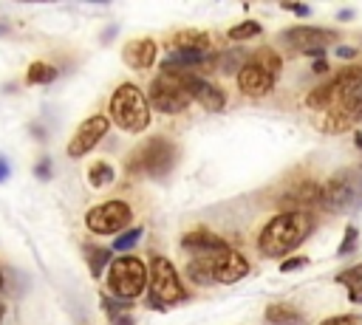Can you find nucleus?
<instances>
[{
  "label": "nucleus",
  "mask_w": 362,
  "mask_h": 325,
  "mask_svg": "<svg viewBox=\"0 0 362 325\" xmlns=\"http://www.w3.org/2000/svg\"><path fill=\"white\" fill-rule=\"evenodd\" d=\"M314 229V218L308 212H297V209H286L280 215H274L263 232L257 235V252L269 260H286L288 252H294Z\"/></svg>",
  "instance_id": "obj_1"
},
{
  "label": "nucleus",
  "mask_w": 362,
  "mask_h": 325,
  "mask_svg": "<svg viewBox=\"0 0 362 325\" xmlns=\"http://www.w3.org/2000/svg\"><path fill=\"white\" fill-rule=\"evenodd\" d=\"M107 119L127 130V133H141L147 130L150 124V105H147V96L139 85L133 82H122L113 96H110V107H107Z\"/></svg>",
  "instance_id": "obj_2"
},
{
  "label": "nucleus",
  "mask_w": 362,
  "mask_h": 325,
  "mask_svg": "<svg viewBox=\"0 0 362 325\" xmlns=\"http://www.w3.org/2000/svg\"><path fill=\"white\" fill-rule=\"evenodd\" d=\"M362 201V167L337 170L320 189V206L331 215H342Z\"/></svg>",
  "instance_id": "obj_3"
},
{
  "label": "nucleus",
  "mask_w": 362,
  "mask_h": 325,
  "mask_svg": "<svg viewBox=\"0 0 362 325\" xmlns=\"http://www.w3.org/2000/svg\"><path fill=\"white\" fill-rule=\"evenodd\" d=\"M175 144L164 136H153L147 141H141L130 158H127V172L133 175H150V178H164L173 167H175Z\"/></svg>",
  "instance_id": "obj_4"
},
{
  "label": "nucleus",
  "mask_w": 362,
  "mask_h": 325,
  "mask_svg": "<svg viewBox=\"0 0 362 325\" xmlns=\"http://www.w3.org/2000/svg\"><path fill=\"white\" fill-rule=\"evenodd\" d=\"M147 271L150 268L144 266V260H139L133 254H119V257H113V263L107 268V291L116 300L133 302L147 285Z\"/></svg>",
  "instance_id": "obj_5"
},
{
  "label": "nucleus",
  "mask_w": 362,
  "mask_h": 325,
  "mask_svg": "<svg viewBox=\"0 0 362 325\" xmlns=\"http://www.w3.org/2000/svg\"><path fill=\"white\" fill-rule=\"evenodd\" d=\"M184 300H187V291L181 285V277H178L175 266L167 257L156 254L150 260V294H147V305L164 311V308L178 305Z\"/></svg>",
  "instance_id": "obj_6"
},
{
  "label": "nucleus",
  "mask_w": 362,
  "mask_h": 325,
  "mask_svg": "<svg viewBox=\"0 0 362 325\" xmlns=\"http://www.w3.org/2000/svg\"><path fill=\"white\" fill-rule=\"evenodd\" d=\"M280 71V57L272 48H260L246 59V65L238 71V88L246 96H266L274 88Z\"/></svg>",
  "instance_id": "obj_7"
},
{
  "label": "nucleus",
  "mask_w": 362,
  "mask_h": 325,
  "mask_svg": "<svg viewBox=\"0 0 362 325\" xmlns=\"http://www.w3.org/2000/svg\"><path fill=\"white\" fill-rule=\"evenodd\" d=\"M362 88V65H348V68H339L337 73H331V79L320 88H314L308 96H305V107L311 110H328L334 105H339L342 99H348L351 93H356Z\"/></svg>",
  "instance_id": "obj_8"
},
{
  "label": "nucleus",
  "mask_w": 362,
  "mask_h": 325,
  "mask_svg": "<svg viewBox=\"0 0 362 325\" xmlns=\"http://www.w3.org/2000/svg\"><path fill=\"white\" fill-rule=\"evenodd\" d=\"M147 99L158 113H167V116L181 113L192 102L187 88H184V79H181L178 68H161V73L147 88Z\"/></svg>",
  "instance_id": "obj_9"
},
{
  "label": "nucleus",
  "mask_w": 362,
  "mask_h": 325,
  "mask_svg": "<svg viewBox=\"0 0 362 325\" xmlns=\"http://www.w3.org/2000/svg\"><path fill=\"white\" fill-rule=\"evenodd\" d=\"M277 40L294 51H303L308 57H320L328 51V45L337 42V31L331 28H317V25H294V28H286L277 34Z\"/></svg>",
  "instance_id": "obj_10"
},
{
  "label": "nucleus",
  "mask_w": 362,
  "mask_h": 325,
  "mask_svg": "<svg viewBox=\"0 0 362 325\" xmlns=\"http://www.w3.org/2000/svg\"><path fill=\"white\" fill-rule=\"evenodd\" d=\"M130 218H133L130 203L113 198V201H105V203L88 209L85 226H88L93 235H122V229L130 226Z\"/></svg>",
  "instance_id": "obj_11"
},
{
  "label": "nucleus",
  "mask_w": 362,
  "mask_h": 325,
  "mask_svg": "<svg viewBox=\"0 0 362 325\" xmlns=\"http://www.w3.org/2000/svg\"><path fill=\"white\" fill-rule=\"evenodd\" d=\"M362 122V88L356 93H351L348 99H342L339 105L317 113V127L322 133H345L351 127H356Z\"/></svg>",
  "instance_id": "obj_12"
},
{
  "label": "nucleus",
  "mask_w": 362,
  "mask_h": 325,
  "mask_svg": "<svg viewBox=\"0 0 362 325\" xmlns=\"http://www.w3.org/2000/svg\"><path fill=\"white\" fill-rule=\"evenodd\" d=\"M107 127H110V119H107L105 113L88 116V119L76 127V133L71 136V141H68V155H71V158H82L85 153H90V150L102 141V136L107 133Z\"/></svg>",
  "instance_id": "obj_13"
},
{
  "label": "nucleus",
  "mask_w": 362,
  "mask_h": 325,
  "mask_svg": "<svg viewBox=\"0 0 362 325\" xmlns=\"http://www.w3.org/2000/svg\"><path fill=\"white\" fill-rule=\"evenodd\" d=\"M178 71H181V79H184V88H187L189 99H195L206 113H218V110H223L226 96H223V90H221L218 85L201 79L195 71H184V68H178Z\"/></svg>",
  "instance_id": "obj_14"
},
{
  "label": "nucleus",
  "mask_w": 362,
  "mask_h": 325,
  "mask_svg": "<svg viewBox=\"0 0 362 325\" xmlns=\"http://www.w3.org/2000/svg\"><path fill=\"white\" fill-rule=\"evenodd\" d=\"M209 260H212V274H215V283H223V285H232L238 280H243L249 274V263L240 252L223 246L218 252H209Z\"/></svg>",
  "instance_id": "obj_15"
},
{
  "label": "nucleus",
  "mask_w": 362,
  "mask_h": 325,
  "mask_svg": "<svg viewBox=\"0 0 362 325\" xmlns=\"http://www.w3.org/2000/svg\"><path fill=\"white\" fill-rule=\"evenodd\" d=\"M223 246H226V240L218 237L215 232H209L206 226H195V229H189V232L181 237V249H184L189 257H195V254H209V252H218V249H223Z\"/></svg>",
  "instance_id": "obj_16"
},
{
  "label": "nucleus",
  "mask_w": 362,
  "mask_h": 325,
  "mask_svg": "<svg viewBox=\"0 0 362 325\" xmlns=\"http://www.w3.org/2000/svg\"><path fill=\"white\" fill-rule=\"evenodd\" d=\"M122 59L133 68V71H144L156 62V42L150 37H139V40H130L124 42L122 48Z\"/></svg>",
  "instance_id": "obj_17"
},
{
  "label": "nucleus",
  "mask_w": 362,
  "mask_h": 325,
  "mask_svg": "<svg viewBox=\"0 0 362 325\" xmlns=\"http://www.w3.org/2000/svg\"><path fill=\"white\" fill-rule=\"evenodd\" d=\"M320 184H314V181H300L288 195H283V201L286 203H291V206H297V212H305L308 206H314V203H320Z\"/></svg>",
  "instance_id": "obj_18"
},
{
  "label": "nucleus",
  "mask_w": 362,
  "mask_h": 325,
  "mask_svg": "<svg viewBox=\"0 0 362 325\" xmlns=\"http://www.w3.org/2000/svg\"><path fill=\"white\" fill-rule=\"evenodd\" d=\"M263 317L266 325H305V317L288 302H269Z\"/></svg>",
  "instance_id": "obj_19"
},
{
  "label": "nucleus",
  "mask_w": 362,
  "mask_h": 325,
  "mask_svg": "<svg viewBox=\"0 0 362 325\" xmlns=\"http://www.w3.org/2000/svg\"><path fill=\"white\" fill-rule=\"evenodd\" d=\"M206 48H209V34H204V31L184 28V31L173 34V51H198V54H206Z\"/></svg>",
  "instance_id": "obj_20"
},
{
  "label": "nucleus",
  "mask_w": 362,
  "mask_h": 325,
  "mask_svg": "<svg viewBox=\"0 0 362 325\" xmlns=\"http://www.w3.org/2000/svg\"><path fill=\"white\" fill-rule=\"evenodd\" d=\"M337 283L348 291V300L351 302H362V263H356L351 268H342L337 274Z\"/></svg>",
  "instance_id": "obj_21"
},
{
  "label": "nucleus",
  "mask_w": 362,
  "mask_h": 325,
  "mask_svg": "<svg viewBox=\"0 0 362 325\" xmlns=\"http://www.w3.org/2000/svg\"><path fill=\"white\" fill-rule=\"evenodd\" d=\"M85 260H88L90 277H102V271L110 268V263H113V249H105V246H85Z\"/></svg>",
  "instance_id": "obj_22"
},
{
  "label": "nucleus",
  "mask_w": 362,
  "mask_h": 325,
  "mask_svg": "<svg viewBox=\"0 0 362 325\" xmlns=\"http://www.w3.org/2000/svg\"><path fill=\"white\" fill-rule=\"evenodd\" d=\"M54 79H57V68H51L48 62H31L28 65V73H25L28 85H48Z\"/></svg>",
  "instance_id": "obj_23"
},
{
  "label": "nucleus",
  "mask_w": 362,
  "mask_h": 325,
  "mask_svg": "<svg viewBox=\"0 0 362 325\" xmlns=\"http://www.w3.org/2000/svg\"><path fill=\"white\" fill-rule=\"evenodd\" d=\"M113 178H116V172H113V167L107 164V161H96V164H90V170H88V181H90V187H107V184H113Z\"/></svg>",
  "instance_id": "obj_24"
},
{
  "label": "nucleus",
  "mask_w": 362,
  "mask_h": 325,
  "mask_svg": "<svg viewBox=\"0 0 362 325\" xmlns=\"http://www.w3.org/2000/svg\"><path fill=\"white\" fill-rule=\"evenodd\" d=\"M246 59H243V51L240 48H232L226 54H215V68H221L223 73H232L235 68H243Z\"/></svg>",
  "instance_id": "obj_25"
},
{
  "label": "nucleus",
  "mask_w": 362,
  "mask_h": 325,
  "mask_svg": "<svg viewBox=\"0 0 362 325\" xmlns=\"http://www.w3.org/2000/svg\"><path fill=\"white\" fill-rule=\"evenodd\" d=\"M257 34H260V23H255V20H243V23H238V25L229 28V40H235V42L252 40V37H257Z\"/></svg>",
  "instance_id": "obj_26"
},
{
  "label": "nucleus",
  "mask_w": 362,
  "mask_h": 325,
  "mask_svg": "<svg viewBox=\"0 0 362 325\" xmlns=\"http://www.w3.org/2000/svg\"><path fill=\"white\" fill-rule=\"evenodd\" d=\"M139 240H141V226H133V229L122 232V235H119V237L113 240V246H110V249H113V252H122V254H124V252H127V249H133V246H136Z\"/></svg>",
  "instance_id": "obj_27"
},
{
  "label": "nucleus",
  "mask_w": 362,
  "mask_h": 325,
  "mask_svg": "<svg viewBox=\"0 0 362 325\" xmlns=\"http://www.w3.org/2000/svg\"><path fill=\"white\" fill-rule=\"evenodd\" d=\"M356 240H359V229L356 226H348L345 235H342V243L337 246V257H345V254L356 252Z\"/></svg>",
  "instance_id": "obj_28"
},
{
  "label": "nucleus",
  "mask_w": 362,
  "mask_h": 325,
  "mask_svg": "<svg viewBox=\"0 0 362 325\" xmlns=\"http://www.w3.org/2000/svg\"><path fill=\"white\" fill-rule=\"evenodd\" d=\"M102 308L110 314V317H119V311H124V308H130V302H124V300H113L110 294H102Z\"/></svg>",
  "instance_id": "obj_29"
},
{
  "label": "nucleus",
  "mask_w": 362,
  "mask_h": 325,
  "mask_svg": "<svg viewBox=\"0 0 362 325\" xmlns=\"http://www.w3.org/2000/svg\"><path fill=\"white\" fill-rule=\"evenodd\" d=\"M320 325H362V317H356V314H337V317L322 319Z\"/></svg>",
  "instance_id": "obj_30"
},
{
  "label": "nucleus",
  "mask_w": 362,
  "mask_h": 325,
  "mask_svg": "<svg viewBox=\"0 0 362 325\" xmlns=\"http://www.w3.org/2000/svg\"><path fill=\"white\" fill-rule=\"evenodd\" d=\"M303 266H308V257H286V260H280V271H294V268H303Z\"/></svg>",
  "instance_id": "obj_31"
},
{
  "label": "nucleus",
  "mask_w": 362,
  "mask_h": 325,
  "mask_svg": "<svg viewBox=\"0 0 362 325\" xmlns=\"http://www.w3.org/2000/svg\"><path fill=\"white\" fill-rule=\"evenodd\" d=\"M34 175H37V178H42V181H48V178H51V161H48V158H42V161L34 167Z\"/></svg>",
  "instance_id": "obj_32"
},
{
  "label": "nucleus",
  "mask_w": 362,
  "mask_h": 325,
  "mask_svg": "<svg viewBox=\"0 0 362 325\" xmlns=\"http://www.w3.org/2000/svg\"><path fill=\"white\" fill-rule=\"evenodd\" d=\"M283 8H286V11H294L297 17H308V14H311V8H308V6H300V3H283Z\"/></svg>",
  "instance_id": "obj_33"
},
{
  "label": "nucleus",
  "mask_w": 362,
  "mask_h": 325,
  "mask_svg": "<svg viewBox=\"0 0 362 325\" xmlns=\"http://www.w3.org/2000/svg\"><path fill=\"white\" fill-rule=\"evenodd\" d=\"M354 54H356V48H354V45H351V48H348V45H339V48H337V57H342V59H351Z\"/></svg>",
  "instance_id": "obj_34"
},
{
  "label": "nucleus",
  "mask_w": 362,
  "mask_h": 325,
  "mask_svg": "<svg viewBox=\"0 0 362 325\" xmlns=\"http://www.w3.org/2000/svg\"><path fill=\"white\" fill-rule=\"evenodd\" d=\"M8 172H11V167H8V161H6L3 155H0V184H3V181L8 178Z\"/></svg>",
  "instance_id": "obj_35"
},
{
  "label": "nucleus",
  "mask_w": 362,
  "mask_h": 325,
  "mask_svg": "<svg viewBox=\"0 0 362 325\" xmlns=\"http://www.w3.org/2000/svg\"><path fill=\"white\" fill-rule=\"evenodd\" d=\"M311 71H314V73H328V62H325V59H317Z\"/></svg>",
  "instance_id": "obj_36"
},
{
  "label": "nucleus",
  "mask_w": 362,
  "mask_h": 325,
  "mask_svg": "<svg viewBox=\"0 0 362 325\" xmlns=\"http://www.w3.org/2000/svg\"><path fill=\"white\" fill-rule=\"evenodd\" d=\"M113 325H133V317H113Z\"/></svg>",
  "instance_id": "obj_37"
},
{
  "label": "nucleus",
  "mask_w": 362,
  "mask_h": 325,
  "mask_svg": "<svg viewBox=\"0 0 362 325\" xmlns=\"http://www.w3.org/2000/svg\"><path fill=\"white\" fill-rule=\"evenodd\" d=\"M337 17H339V20H351V17H354V11H351V8H342Z\"/></svg>",
  "instance_id": "obj_38"
},
{
  "label": "nucleus",
  "mask_w": 362,
  "mask_h": 325,
  "mask_svg": "<svg viewBox=\"0 0 362 325\" xmlns=\"http://www.w3.org/2000/svg\"><path fill=\"white\" fill-rule=\"evenodd\" d=\"M354 141H356V147H362V136H359V133H356V138H354Z\"/></svg>",
  "instance_id": "obj_39"
},
{
  "label": "nucleus",
  "mask_w": 362,
  "mask_h": 325,
  "mask_svg": "<svg viewBox=\"0 0 362 325\" xmlns=\"http://www.w3.org/2000/svg\"><path fill=\"white\" fill-rule=\"evenodd\" d=\"M3 317H6V308H3V302H0V319H3Z\"/></svg>",
  "instance_id": "obj_40"
},
{
  "label": "nucleus",
  "mask_w": 362,
  "mask_h": 325,
  "mask_svg": "<svg viewBox=\"0 0 362 325\" xmlns=\"http://www.w3.org/2000/svg\"><path fill=\"white\" fill-rule=\"evenodd\" d=\"M0 288H3V274H0Z\"/></svg>",
  "instance_id": "obj_41"
}]
</instances>
